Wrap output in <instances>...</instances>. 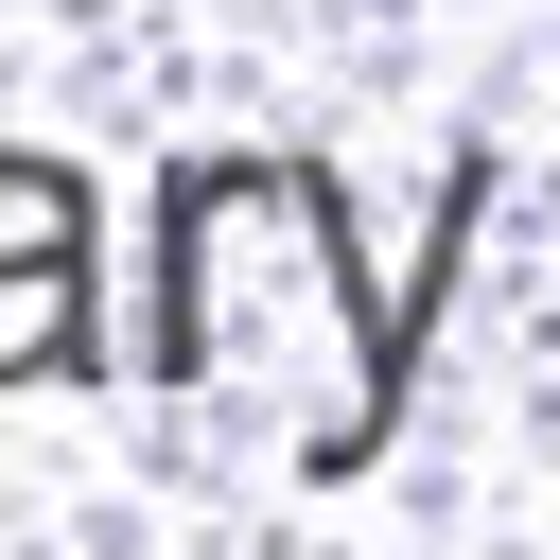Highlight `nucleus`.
Here are the masks:
<instances>
[{
  "instance_id": "f03ea898",
  "label": "nucleus",
  "mask_w": 560,
  "mask_h": 560,
  "mask_svg": "<svg viewBox=\"0 0 560 560\" xmlns=\"http://www.w3.org/2000/svg\"><path fill=\"white\" fill-rule=\"evenodd\" d=\"M105 385V175L52 140H0V402Z\"/></svg>"
},
{
  "instance_id": "f257e3e1",
  "label": "nucleus",
  "mask_w": 560,
  "mask_h": 560,
  "mask_svg": "<svg viewBox=\"0 0 560 560\" xmlns=\"http://www.w3.org/2000/svg\"><path fill=\"white\" fill-rule=\"evenodd\" d=\"M472 210H490V158H455L420 280H368L332 158H280V140H192V158H158V192H140V385L192 402V420L280 438L315 490L385 472Z\"/></svg>"
}]
</instances>
